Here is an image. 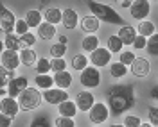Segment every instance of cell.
Segmentation results:
<instances>
[{
    "instance_id": "f1b7e54d",
    "label": "cell",
    "mask_w": 158,
    "mask_h": 127,
    "mask_svg": "<svg viewBox=\"0 0 158 127\" xmlns=\"http://www.w3.org/2000/svg\"><path fill=\"white\" fill-rule=\"evenodd\" d=\"M110 73H111V77L120 79V77H124V75L128 73V66H126V65H122L120 61H117V63L110 65Z\"/></svg>"
},
{
    "instance_id": "bcb514c9",
    "label": "cell",
    "mask_w": 158,
    "mask_h": 127,
    "mask_svg": "<svg viewBox=\"0 0 158 127\" xmlns=\"http://www.w3.org/2000/svg\"><path fill=\"white\" fill-rule=\"evenodd\" d=\"M149 95H151V98H155V100H158V86H155V88L149 91Z\"/></svg>"
},
{
    "instance_id": "836d02e7",
    "label": "cell",
    "mask_w": 158,
    "mask_h": 127,
    "mask_svg": "<svg viewBox=\"0 0 158 127\" xmlns=\"http://www.w3.org/2000/svg\"><path fill=\"white\" fill-rule=\"evenodd\" d=\"M50 66H52V70L58 73V72H63V70L67 68V61L63 58H52L50 59Z\"/></svg>"
},
{
    "instance_id": "e0dca14e",
    "label": "cell",
    "mask_w": 158,
    "mask_h": 127,
    "mask_svg": "<svg viewBox=\"0 0 158 127\" xmlns=\"http://www.w3.org/2000/svg\"><path fill=\"white\" fill-rule=\"evenodd\" d=\"M108 95H118V97L135 98V89L131 84H115L113 88L108 89Z\"/></svg>"
},
{
    "instance_id": "603a6c76",
    "label": "cell",
    "mask_w": 158,
    "mask_h": 127,
    "mask_svg": "<svg viewBox=\"0 0 158 127\" xmlns=\"http://www.w3.org/2000/svg\"><path fill=\"white\" fill-rule=\"evenodd\" d=\"M137 32L138 36H144V38H151L155 34V23L149 22V20H144L137 25Z\"/></svg>"
},
{
    "instance_id": "ab89813d",
    "label": "cell",
    "mask_w": 158,
    "mask_h": 127,
    "mask_svg": "<svg viewBox=\"0 0 158 127\" xmlns=\"http://www.w3.org/2000/svg\"><path fill=\"white\" fill-rule=\"evenodd\" d=\"M54 124H56V127H76L74 118H67V117H58Z\"/></svg>"
},
{
    "instance_id": "f907efd6",
    "label": "cell",
    "mask_w": 158,
    "mask_h": 127,
    "mask_svg": "<svg viewBox=\"0 0 158 127\" xmlns=\"http://www.w3.org/2000/svg\"><path fill=\"white\" fill-rule=\"evenodd\" d=\"M0 97H7V88H0Z\"/></svg>"
},
{
    "instance_id": "30bf717a",
    "label": "cell",
    "mask_w": 158,
    "mask_h": 127,
    "mask_svg": "<svg viewBox=\"0 0 158 127\" xmlns=\"http://www.w3.org/2000/svg\"><path fill=\"white\" fill-rule=\"evenodd\" d=\"M18 111H20V104H18V100L16 98H13V97H4L2 100H0V113H4V115H7V117L11 118H15L16 115H18Z\"/></svg>"
},
{
    "instance_id": "7dc6e473",
    "label": "cell",
    "mask_w": 158,
    "mask_h": 127,
    "mask_svg": "<svg viewBox=\"0 0 158 127\" xmlns=\"http://www.w3.org/2000/svg\"><path fill=\"white\" fill-rule=\"evenodd\" d=\"M58 43H61V45H67V41H69V39H67V36H63V34H61V36H58Z\"/></svg>"
},
{
    "instance_id": "2e32d148",
    "label": "cell",
    "mask_w": 158,
    "mask_h": 127,
    "mask_svg": "<svg viewBox=\"0 0 158 127\" xmlns=\"http://www.w3.org/2000/svg\"><path fill=\"white\" fill-rule=\"evenodd\" d=\"M101 27V23H99V18L97 16H94V14H88V16H85V18L81 20V29L85 30L86 34H95Z\"/></svg>"
},
{
    "instance_id": "e575fe53",
    "label": "cell",
    "mask_w": 158,
    "mask_h": 127,
    "mask_svg": "<svg viewBox=\"0 0 158 127\" xmlns=\"http://www.w3.org/2000/svg\"><path fill=\"white\" fill-rule=\"evenodd\" d=\"M67 54V45H61V43H56L50 47V56L52 58H63Z\"/></svg>"
},
{
    "instance_id": "f5cc1de1",
    "label": "cell",
    "mask_w": 158,
    "mask_h": 127,
    "mask_svg": "<svg viewBox=\"0 0 158 127\" xmlns=\"http://www.w3.org/2000/svg\"><path fill=\"white\" fill-rule=\"evenodd\" d=\"M47 4H49V0H41V7H43V6H47Z\"/></svg>"
},
{
    "instance_id": "f546056e",
    "label": "cell",
    "mask_w": 158,
    "mask_h": 127,
    "mask_svg": "<svg viewBox=\"0 0 158 127\" xmlns=\"http://www.w3.org/2000/svg\"><path fill=\"white\" fill-rule=\"evenodd\" d=\"M122 47H124V43L120 41V38L118 36H110L108 38V50L111 52V54H117V52H120L122 50Z\"/></svg>"
},
{
    "instance_id": "d4e9b609",
    "label": "cell",
    "mask_w": 158,
    "mask_h": 127,
    "mask_svg": "<svg viewBox=\"0 0 158 127\" xmlns=\"http://www.w3.org/2000/svg\"><path fill=\"white\" fill-rule=\"evenodd\" d=\"M25 22H27V25H29V29L31 27H40L41 23H43V16H41V13H40L38 9H32L29 11L27 14H25Z\"/></svg>"
},
{
    "instance_id": "277c9868",
    "label": "cell",
    "mask_w": 158,
    "mask_h": 127,
    "mask_svg": "<svg viewBox=\"0 0 158 127\" xmlns=\"http://www.w3.org/2000/svg\"><path fill=\"white\" fill-rule=\"evenodd\" d=\"M79 81L85 88H97L101 84V72L95 66H86V68L81 72Z\"/></svg>"
},
{
    "instance_id": "1f68e13d",
    "label": "cell",
    "mask_w": 158,
    "mask_h": 127,
    "mask_svg": "<svg viewBox=\"0 0 158 127\" xmlns=\"http://www.w3.org/2000/svg\"><path fill=\"white\" fill-rule=\"evenodd\" d=\"M88 66V59H86V56H83V54H77V56H74V59H72V68L74 70H83Z\"/></svg>"
},
{
    "instance_id": "6f0895ef",
    "label": "cell",
    "mask_w": 158,
    "mask_h": 127,
    "mask_svg": "<svg viewBox=\"0 0 158 127\" xmlns=\"http://www.w3.org/2000/svg\"><path fill=\"white\" fill-rule=\"evenodd\" d=\"M156 2H158V0H156Z\"/></svg>"
},
{
    "instance_id": "816d5d0a",
    "label": "cell",
    "mask_w": 158,
    "mask_h": 127,
    "mask_svg": "<svg viewBox=\"0 0 158 127\" xmlns=\"http://www.w3.org/2000/svg\"><path fill=\"white\" fill-rule=\"evenodd\" d=\"M4 50H6V43H4V41H2V39H0V54H2V52H4Z\"/></svg>"
},
{
    "instance_id": "ba28073f",
    "label": "cell",
    "mask_w": 158,
    "mask_h": 127,
    "mask_svg": "<svg viewBox=\"0 0 158 127\" xmlns=\"http://www.w3.org/2000/svg\"><path fill=\"white\" fill-rule=\"evenodd\" d=\"M131 16L138 22H144V20L149 16V13H151V4H149V0H135L133 4H131Z\"/></svg>"
},
{
    "instance_id": "c3c4849f",
    "label": "cell",
    "mask_w": 158,
    "mask_h": 127,
    "mask_svg": "<svg viewBox=\"0 0 158 127\" xmlns=\"http://www.w3.org/2000/svg\"><path fill=\"white\" fill-rule=\"evenodd\" d=\"M120 6H122V7H131V2H128V0H120Z\"/></svg>"
},
{
    "instance_id": "4fadbf2b",
    "label": "cell",
    "mask_w": 158,
    "mask_h": 127,
    "mask_svg": "<svg viewBox=\"0 0 158 127\" xmlns=\"http://www.w3.org/2000/svg\"><path fill=\"white\" fill-rule=\"evenodd\" d=\"M94 104H95L94 93H90V91H79L77 95H76V106L81 111H90Z\"/></svg>"
},
{
    "instance_id": "f35d334b",
    "label": "cell",
    "mask_w": 158,
    "mask_h": 127,
    "mask_svg": "<svg viewBox=\"0 0 158 127\" xmlns=\"http://www.w3.org/2000/svg\"><path fill=\"white\" fill-rule=\"evenodd\" d=\"M135 59H137L135 58V54H133L131 50H126V52L120 54V59H118V61H120L122 65H126V66H131V63H133Z\"/></svg>"
},
{
    "instance_id": "83f0119b",
    "label": "cell",
    "mask_w": 158,
    "mask_h": 127,
    "mask_svg": "<svg viewBox=\"0 0 158 127\" xmlns=\"http://www.w3.org/2000/svg\"><path fill=\"white\" fill-rule=\"evenodd\" d=\"M4 43H6V49L9 50H16L22 47V41H20V36H16L15 32H9V34H6V39H4Z\"/></svg>"
},
{
    "instance_id": "8d00e7d4",
    "label": "cell",
    "mask_w": 158,
    "mask_h": 127,
    "mask_svg": "<svg viewBox=\"0 0 158 127\" xmlns=\"http://www.w3.org/2000/svg\"><path fill=\"white\" fill-rule=\"evenodd\" d=\"M20 41H22V45H25V49H32V45L36 43V36L32 32H27V34L20 36Z\"/></svg>"
},
{
    "instance_id": "cb8c5ba5",
    "label": "cell",
    "mask_w": 158,
    "mask_h": 127,
    "mask_svg": "<svg viewBox=\"0 0 158 127\" xmlns=\"http://www.w3.org/2000/svg\"><path fill=\"white\" fill-rule=\"evenodd\" d=\"M34 82H36V86L40 89H50L52 88V84H54V77H50L49 73H38L36 77H34Z\"/></svg>"
},
{
    "instance_id": "5bb4252c",
    "label": "cell",
    "mask_w": 158,
    "mask_h": 127,
    "mask_svg": "<svg viewBox=\"0 0 158 127\" xmlns=\"http://www.w3.org/2000/svg\"><path fill=\"white\" fill-rule=\"evenodd\" d=\"M149 70H151V65H149L148 59L144 58H137L131 63V73L137 75V77H148Z\"/></svg>"
},
{
    "instance_id": "44dd1931",
    "label": "cell",
    "mask_w": 158,
    "mask_h": 127,
    "mask_svg": "<svg viewBox=\"0 0 158 127\" xmlns=\"http://www.w3.org/2000/svg\"><path fill=\"white\" fill-rule=\"evenodd\" d=\"M38 36L41 39H45V41H49V39H52L56 36V27L52 23H49V22H43L38 27Z\"/></svg>"
},
{
    "instance_id": "7c38bea8",
    "label": "cell",
    "mask_w": 158,
    "mask_h": 127,
    "mask_svg": "<svg viewBox=\"0 0 158 127\" xmlns=\"http://www.w3.org/2000/svg\"><path fill=\"white\" fill-rule=\"evenodd\" d=\"M27 84H29V82H27V79H25V77H22V75H20V77H15L9 84H7V95H9V97H13V98L20 97L23 89L29 88Z\"/></svg>"
},
{
    "instance_id": "9a60e30c",
    "label": "cell",
    "mask_w": 158,
    "mask_h": 127,
    "mask_svg": "<svg viewBox=\"0 0 158 127\" xmlns=\"http://www.w3.org/2000/svg\"><path fill=\"white\" fill-rule=\"evenodd\" d=\"M117 36L120 38V41H122L124 45H133L138 34H137V29H135V27H131V25H122Z\"/></svg>"
},
{
    "instance_id": "db71d44e",
    "label": "cell",
    "mask_w": 158,
    "mask_h": 127,
    "mask_svg": "<svg viewBox=\"0 0 158 127\" xmlns=\"http://www.w3.org/2000/svg\"><path fill=\"white\" fill-rule=\"evenodd\" d=\"M140 127H153V125H151V124H142Z\"/></svg>"
},
{
    "instance_id": "4dcf8cb0",
    "label": "cell",
    "mask_w": 158,
    "mask_h": 127,
    "mask_svg": "<svg viewBox=\"0 0 158 127\" xmlns=\"http://www.w3.org/2000/svg\"><path fill=\"white\" fill-rule=\"evenodd\" d=\"M149 56H158V32H155L151 38H148V45H146Z\"/></svg>"
},
{
    "instance_id": "8992f818",
    "label": "cell",
    "mask_w": 158,
    "mask_h": 127,
    "mask_svg": "<svg viewBox=\"0 0 158 127\" xmlns=\"http://www.w3.org/2000/svg\"><path fill=\"white\" fill-rule=\"evenodd\" d=\"M16 25V18H15V13H11L4 4H0V30H4L6 34H9L15 30Z\"/></svg>"
},
{
    "instance_id": "484cf974",
    "label": "cell",
    "mask_w": 158,
    "mask_h": 127,
    "mask_svg": "<svg viewBox=\"0 0 158 127\" xmlns=\"http://www.w3.org/2000/svg\"><path fill=\"white\" fill-rule=\"evenodd\" d=\"M61 20H63V11H59L58 7H49L45 11V22L58 25V23H61Z\"/></svg>"
},
{
    "instance_id": "b9f144b4",
    "label": "cell",
    "mask_w": 158,
    "mask_h": 127,
    "mask_svg": "<svg viewBox=\"0 0 158 127\" xmlns=\"http://www.w3.org/2000/svg\"><path fill=\"white\" fill-rule=\"evenodd\" d=\"M140 125H142V122H140V118L138 117L128 115V117L124 118V127H140Z\"/></svg>"
},
{
    "instance_id": "ac0fdd59",
    "label": "cell",
    "mask_w": 158,
    "mask_h": 127,
    "mask_svg": "<svg viewBox=\"0 0 158 127\" xmlns=\"http://www.w3.org/2000/svg\"><path fill=\"white\" fill-rule=\"evenodd\" d=\"M58 113H59V117L74 118L77 115V106H76V102H72V100H65V102H61L58 106Z\"/></svg>"
},
{
    "instance_id": "9f6ffc18",
    "label": "cell",
    "mask_w": 158,
    "mask_h": 127,
    "mask_svg": "<svg viewBox=\"0 0 158 127\" xmlns=\"http://www.w3.org/2000/svg\"><path fill=\"white\" fill-rule=\"evenodd\" d=\"M128 2H131V4H133V2H135V0H128Z\"/></svg>"
},
{
    "instance_id": "ee69618b",
    "label": "cell",
    "mask_w": 158,
    "mask_h": 127,
    "mask_svg": "<svg viewBox=\"0 0 158 127\" xmlns=\"http://www.w3.org/2000/svg\"><path fill=\"white\" fill-rule=\"evenodd\" d=\"M146 45H148V38H144V36H137V39H135V43H133V47H135L137 50L146 49Z\"/></svg>"
},
{
    "instance_id": "9c48e42d",
    "label": "cell",
    "mask_w": 158,
    "mask_h": 127,
    "mask_svg": "<svg viewBox=\"0 0 158 127\" xmlns=\"http://www.w3.org/2000/svg\"><path fill=\"white\" fill-rule=\"evenodd\" d=\"M90 61H92V65L95 66V68H102V66H106L110 65V61H111V52L108 49H97L92 52V56H90Z\"/></svg>"
},
{
    "instance_id": "52a82bcc",
    "label": "cell",
    "mask_w": 158,
    "mask_h": 127,
    "mask_svg": "<svg viewBox=\"0 0 158 127\" xmlns=\"http://www.w3.org/2000/svg\"><path fill=\"white\" fill-rule=\"evenodd\" d=\"M41 95H43V100H45L47 104H52V106H59L61 102L69 100V93H67V89H61V88L45 89Z\"/></svg>"
},
{
    "instance_id": "4316f807",
    "label": "cell",
    "mask_w": 158,
    "mask_h": 127,
    "mask_svg": "<svg viewBox=\"0 0 158 127\" xmlns=\"http://www.w3.org/2000/svg\"><path fill=\"white\" fill-rule=\"evenodd\" d=\"M81 47H83V50H86V52H94V50L99 49V38L95 34H86V38L83 39Z\"/></svg>"
},
{
    "instance_id": "7a4b0ae2",
    "label": "cell",
    "mask_w": 158,
    "mask_h": 127,
    "mask_svg": "<svg viewBox=\"0 0 158 127\" xmlns=\"http://www.w3.org/2000/svg\"><path fill=\"white\" fill-rule=\"evenodd\" d=\"M41 98H43V95L40 93V89H36V88L23 89L22 95L18 97L20 109H23V111H32V109H36L40 104H41Z\"/></svg>"
},
{
    "instance_id": "11a10c76",
    "label": "cell",
    "mask_w": 158,
    "mask_h": 127,
    "mask_svg": "<svg viewBox=\"0 0 158 127\" xmlns=\"http://www.w3.org/2000/svg\"><path fill=\"white\" fill-rule=\"evenodd\" d=\"M110 127H124V125H117V124H113V125H110Z\"/></svg>"
},
{
    "instance_id": "8fae6325",
    "label": "cell",
    "mask_w": 158,
    "mask_h": 127,
    "mask_svg": "<svg viewBox=\"0 0 158 127\" xmlns=\"http://www.w3.org/2000/svg\"><path fill=\"white\" fill-rule=\"evenodd\" d=\"M2 66L7 70H16L20 65V54L16 52V50H9L6 49L2 54Z\"/></svg>"
},
{
    "instance_id": "6da1fadb",
    "label": "cell",
    "mask_w": 158,
    "mask_h": 127,
    "mask_svg": "<svg viewBox=\"0 0 158 127\" xmlns=\"http://www.w3.org/2000/svg\"><path fill=\"white\" fill-rule=\"evenodd\" d=\"M88 7H90V13H94V16H97L101 22L113 23V25H124L122 16L118 13H115V9L106 6V4H101V2H95V0H88Z\"/></svg>"
},
{
    "instance_id": "7402d4cb",
    "label": "cell",
    "mask_w": 158,
    "mask_h": 127,
    "mask_svg": "<svg viewBox=\"0 0 158 127\" xmlns=\"http://www.w3.org/2000/svg\"><path fill=\"white\" fill-rule=\"evenodd\" d=\"M38 61L36 58V52L32 49H22L20 50V63L23 65V66H31V65H34Z\"/></svg>"
},
{
    "instance_id": "74e56055",
    "label": "cell",
    "mask_w": 158,
    "mask_h": 127,
    "mask_svg": "<svg viewBox=\"0 0 158 127\" xmlns=\"http://www.w3.org/2000/svg\"><path fill=\"white\" fill-rule=\"evenodd\" d=\"M15 32H16L18 36H23V34H27V32H29V25H27V22H25V20H16Z\"/></svg>"
},
{
    "instance_id": "d6a6232c",
    "label": "cell",
    "mask_w": 158,
    "mask_h": 127,
    "mask_svg": "<svg viewBox=\"0 0 158 127\" xmlns=\"http://www.w3.org/2000/svg\"><path fill=\"white\" fill-rule=\"evenodd\" d=\"M36 70H38V73H49L52 66H50V59H45L41 58L36 61Z\"/></svg>"
},
{
    "instance_id": "60d3db41",
    "label": "cell",
    "mask_w": 158,
    "mask_h": 127,
    "mask_svg": "<svg viewBox=\"0 0 158 127\" xmlns=\"http://www.w3.org/2000/svg\"><path fill=\"white\" fill-rule=\"evenodd\" d=\"M149 113V124H151V125L153 127H158V108L156 106H151V108L148 109Z\"/></svg>"
},
{
    "instance_id": "f6af8a7d",
    "label": "cell",
    "mask_w": 158,
    "mask_h": 127,
    "mask_svg": "<svg viewBox=\"0 0 158 127\" xmlns=\"http://www.w3.org/2000/svg\"><path fill=\"white\" fill-rule=\"evenodd\" d=\"M11 120H13L11 117L4 115V113H0V127H11Z\"/></svg>"
},
{
    "instance_id": "681fc988",
    "label": "cell",
    "mask_w": 158,
    "mask_h": 127,
    "mask_svg": "<svg viewBox=\"0 0 158 127\" xmlns=\"http://www.w3.org/2000/svg\"><path fill=\"white\" fill-rule=\"evenodd\" d=\"M0 88H7V81L0 77Z\"/></svg>"
},
{
    "instance_id": "d6986e66",
    "label": "cell",
    "mask_w": 158,
    "mask_h": 127,
    "mask_svg": "<svg viewBox=\"0 0 158 127\" xmlns=\"http://www.w3.org/2000/svg\"><path fill=\"white\" fill-rule=\"evenodd\" d=\"M61 23L67 27V29H76L79 23V16L77 13L72 9V7H69V9L63 11V20H61Z\"/></svg>"
},
{
    "instance_id": "ffe728a7",
    "label": "cell",
    "mask_w": 158,
    "mask_h": 127,
    "mask_svg": "<svg viewBox=\"0 0 158 127\" xmlns=\"http://www.w3.org/2000/svg\"><path fill=\"white\" fill-rule=\"evenodd\" d=\"M54 84H58V88H61V89L70 88L72 86V73L67 72V70L54 73Z\"/></svg>"
},
{
    "instance_id": "3957f363",
    "label": "cell",
    "mask_w": 158,
    "mask_h": 127,
    "mask_svg": "<svg viewBox=\"0 0 158 127\" xmlns=\"http://www.w3.org/2000/svg\"><path fill=\"white\" fill-rule=\"evenodd\" d=\"M135 106V98L118 97V95H108V109L111 115H122L124 111Z\"/></svg>"
},
{
    "instance_id": "5b68a950",
    "label": "cell",
    "mask_w": 158,
    "mask_h": 127,
    "mask_svg": "<svg viewBox=\"0 0 158 127\" xmlns=\"http://www.w3.org/2000/svg\"><path fill=\"white\" fill-rule=\"evenodd\" d=\"M110 117V109L106 104H102V102H95L92 109L88 111V118L92 124H104Z\"/></svg>"
},
{
    "instance_id": "7bdbcfd3",
    "label": "cell",
    "mask_w": 158,
    "mask_h": 127,
    "mask_svg": "<svg viewBox=\"0 0 158 127\" xmlns=\"http://www.w3.org/2000/svg\"><path fill=\"white\" fill-rule=\"evenodd\" d=\"M0 77L6 79V81H7V84H9V82L16 77V75H15V70H7V68H4V66L0 65Z\"/></svg>"
},
{
    "instance_id": "d590c367",
    "label": "cell",
    "mask_w": 158,
    "mask_h": 127,
    "mask_svg": "<svg viewBox=\"0 0 158 127\" xmlns=\"http://www.w3.org/2000/svg\"><path fill=\"white\" fill-rule=\"evenodd\" d=\"M29 127H52V124H50L49 117H45V115H41V117H36L32 122H31Z\"/></svg>"
}]
</instances>
